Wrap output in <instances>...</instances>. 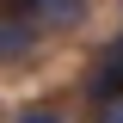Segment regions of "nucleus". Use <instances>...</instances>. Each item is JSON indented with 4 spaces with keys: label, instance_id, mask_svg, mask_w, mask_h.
I'll return each instance as SVG.
<instances>
[{
    "label": "nucleus",
    "instance_id": "obj_4",
    "mask_svg": "<svg viewBox=\"0 0 123 123\" xmlns=\"http://www.w3.org/2000/svg\"><path fill=\"white\" fill-rule=\"evenodd\" d=\"M12 123H68V111H62L55 98H31V105L12 111Z\"/></svg>",
    "mask_w": 123,
    "mask_h": 123
},
{
    "label": "nucleus",
    "instance_id": "obj_7",
    "mask_svg": "<svg viewBox=\"0 0 123 123\" xmlns=\"http://www.w3.org/2000/svg\"><path fill=\"white\" fill-rule=\"evenodd\" d=\"M117 12H123V0H117Z\"/></svg>",
    "mask_w": 123,
    "mask_h": 123
},
{
    "label": "nucleus",
    "instance_id": "obj_2",
    "mask_svg": "<svg viewBox=\"0 0 123 123\" xmlns=\"http://www.w3.org/2000/svg\"><path fill=\"white\" fill-rule=\"evenodd\" d=\"M86 18H92V0H37V25L49 37H74L86 31Z\"/></svg>",
    "mask_w": 123,
    "mask_h": 123
},
{
    "label": "nucleus",
    "instance_id": "obj_3",
    "mask_svg": "<svg viewBox=\"0 0 123 123\" xmlns=\"http://www.w3.org/2000/svg\"><path fill=\"white\" fill-rule=\"evenodd\" d=\"M80 92H86V105H105V98H123V62H111V55H98L80 74Z\"/></svg>",
    "mask_w": 123,
    "mask_h": 123
},
{
    "label": "nucleus",
    "instance_id": "obj_6",
    "mask_svg": "<svg viewBox=\"0 0 123 123\" xmlns=\"http://www.w3.org/2000/svg\"><path fill=\"white\" fill-rule=\"evenodd\" d=\"M0 12L6 18H37V0H0Z\"/></svg>",
    "mask_w": 123,
    "mask_h": 123
},
{
    "label": "nucleus",
    "instance_id": "obj_5",
    "mask_svg": "<svg viewBox=\"0 0 123 123\" xmlns=\"http://www.w3.org/2000/svg\"><path fill=\"white\" fill-rule=\"evenodd\" d=\"M92 123H123V98H105V105H92Z\"/></svg>",
    "mask_w": 123,
    "mask_h": 123
},
{
    "label": "nucleus",
    "instance_id": "obj_1",
    "mask_svg": "<svg viewBox=\"0 0 123 123\" xmlns=\"http://www.w3.org/2000/svg\"><path fill=\"white\" fill-rule=\"evenodd\" d=\"M43 43H49V31L37 18H6L0 12V62H31Z\"/></svg>",
    "mask_w": 123,
    "mask_h": 123
}]
</instances>
